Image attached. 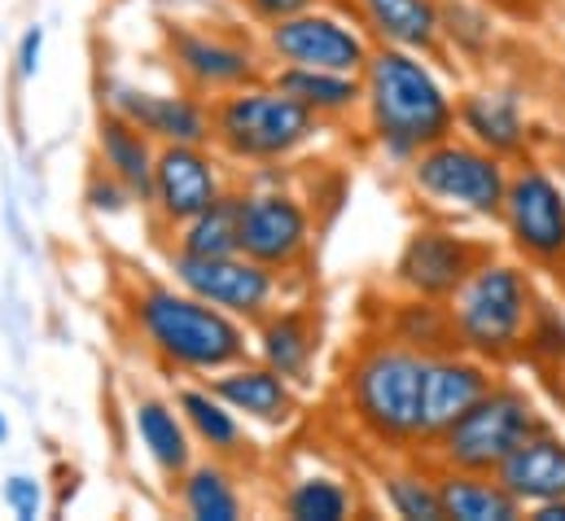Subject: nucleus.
<instances>
[{
	"label": "nucleus",
	"instance_id": "nucleus-32",
	"mask_svg": "<svg viewBox=\"0 0 565 521\" xmlns=\"http://www.w3.org/2000/svg\"><path fill=\"white\" fill-rule=\"evenodd\" d=\"M4 504L13 509V518L35 521L40 518V509H44V500H40V482H35V478L13 474V478L4 482Z\"/></svg>",
	"mask_w": 565,
	"mask_h": 521
},
{
	"label": "nucleus",
	"instance_id": "nucleus-13",
	"mask_svg": "<svg viewBox=\"0 0 565 521\" xmlns=\"http://www.w3.org/2000/svg\"><path fill=\"white\" fill-rule=\"evenodd\" d=\"M171 71L180 84L198 97H224L250 79H264L255 44L224 35V31H198V26H171L167 31Z\"/></svg>",
	"mask_w": 565,
	"mask_h": 521
},
{
	"label": "nucleus",
	"instance_id": "nucleus-11",
	"mask_svg": "<svg viewBox=\"0 0 565 521\" xmlns=\"http://www.w3.org/2000/svg\"><path fill=\"white\" fill-rule=\"evenodd\" d=\"M264 53L277 66H316V71L360 75L364 62H369V53H373V44L342 13H329V9L316 4V9H302L294 18L268 22Z\"/></svg>",
	"mask_w": 565,
	"mask_h": 521
},
{
	"label": "nucleus",
	"instance_id": "nucleus-21",
	"mask_svg": "<svg viewBox=\"0 0 565 521\" xmlns=\"http://www.w3.org/2000/svg\"><path fill=\"white\" fill-rule=\"evenodd\" d=\"M360 22L377 35V44L434 53L443 40V9L438 0H355Z\"/></svg>",
	"mask_w": 565,
	"mask_h": 521
},
{
	"label": "nucleus",
	"instance_id": "nucleus-35",
	"mask_svg": "<svg viewBox=\"0 0 565 521\" xmlns=\"http://www.w3.org/2000/svg\"><path fill=\"white\" fill-rule=\"evenodd\" d=\"M250 4V13L268 26V22H281V18H294V13H302V9H316L320 0H246Z\"/></svg>",
	"mask_w": 565,
	"mask_h": 521
},
{
	"label": "nucleus",
	"instance_id": "nucleus-23",
	"mask_svg": "<svg viewBox=\"0 0 565 521\" xmlns=\"http://www.w3.org/2000/svg\"><path fill=\"white\" fill-rule=\"evenodd\" d=\"M97 158H102V171H110L132 193V202H149L158 149L137 124H128L124 115L106 110L102 124H97Z\"/></svg>",
	"mask_w": 565,
	"mask_h": 521
},
{
	"label": "nucleus",
	"instance_id": "nucleus-20",
	"mask_svg": "<svg viewBox=\"0 0 565 521\" xmlns=\"http://www.w3.org/2000/svg\"><path fill=\"white\" fill-rule=\"evenodd\" d=\"M255 351L268 369H277L294 386H307L316 378L320 355V329L307 307H277L264 320H255Z\"/></svg>",
	"mask_w": 565,
	"mask_h": 521
},
{
	"label": "nucleus",
	"instance_id": "nucleus-30",
	"mask_svg": "<svg viewBox=\"0 0 565 521\" xmlns=\"http://www.w3.org/2000/svg\"><path fill=\"white\" fill-rule=\"evenodd\" d=\"M175 251L180 255H237V189L215 198L202 215L175 228Z\"/></svg>",
	"mask_w": 565,
	"mask_h": 521
},
{
	"label": "nucleus",
	"instance_id": "nucleus-36",
	"mask_svg": "<svg viewBox=\"0 0 565 521\" xmlns=\"http://www.w3.org/2000/svg\"><path fill=\"white\" fill-rule=\"evenodd\" d=\"M526 513H531V521H565V496L562 500H548V504H535Z\"/></svg>",
	"mask_w": 565,
	"mask_h": 521
},
{
	"label": "nucleus",
	"instance_id": "nucleus-38",
	"mask_svg": "<svg viewBox=\"0 0 565 521\" xmlns=\"http://www.w3.org/2000/svg\"><path fill=\"white\" fill-rule=\"evenodd\" d=\"M4 438H9V425H4V416H0V443H4Z\"/></svg>",
	"mask_w": 565,
	"mask_h": 521
},
{
	"label": "nucleus",
	"instance_id": "nucleus-28",
	"mask_svg": "<svg viewBox=\"0 0 565 521\" xmlns=\"http://www.w3.org/2000/svg\"><path fill=\"white\" fill-rule=\"evenodd\" d=\"M386 338L422 351V355H438V351H456V329L447 316V302L438 298H417L408 294L404 302H395V311L386 316Z\"/></svg>",
	"mask_w": 565,
	"mask_h": 521
},
{
	"label": "nucleus",
	"instance_id": "nucleus-37",
	"mask_svg": "<svg viewBox=\"0 0 565 521\" xmlns=\"http://www.w3.org/2000/svg\"><path fill=\"white\" fill-rule=\"evenodd\" d=\"M500 9H513V13H535V9H544V4H553V0H495Z\"/></svg>",
	"mask_w": 565,
	"mask_h": 521
},
{
	"label": "nucleus",
	"instance_id": "nucleus-1",
	"mask_svg": "<svg viewBox=\"0 0 565 521\" xmlns=\"http://www.w3.org/2000/svg\"><path fill=\"white\" fill-rule=\"evenodd\" d=\"M360 110L373 145L399 167L456 131V102L443 79L425 66L422 53L391 44H377L360 71Z\"/></svg>",
	"mask_w": 565,
	"mask_h": 521
},
{
	"label": "nucleus",
	"instance_id": "nucleus-7",
	"mask_svg": "<svg viewBox=\"0 0 565 521\" xmlns=\"http://www.w3.org/2000/svg\"><path fill=\"white\" fill-rule=\"evenodd\" d=\"M540 407L531 403V394L518 386H500L491 382L487 391L478 394L434 443L429 456L438 460V469H469V474H495L504 465V456L535 434Z\"/></svg>",
	"mask_w": 565,
	"mask_h": 521
},
{
	"label": "nucleus",
	"instance_id": "nucleus-10",
	"mask_svg": "<svg viewBox=\"0 0 565 521\" xmlns=\"http://www.w3.org/2000/svg\"><path fill=\"white\" fill-rule=\"evenodd\" d=\"M500 220L509 228L513 251L526 263L540 267L565 263V189L548 167L522 162L518 171H509Z\"/></svg>",
	"mask_w": 565,
	"mask_h": 521
},
{
	"label": "nucleus",
	"instance_id": "nucleus-6",
	"mask_svg": "<svg viewBox=\"0 0 565 521\" xmlns=\"http://www.w3.org/2000/svg\"><path fill=\"white\" fill-rule=\"evenodd\" d=\"M408 184L438 211L473 215V220H500V202L509 189V162L491 149L473 145L469 136H443L425 145L408 162Z\"/></svg>",
	"mask_w": 565,
	"mask_h": 521
},
{
	"label": "nucleus",
	"instance_id": "nucleus-22",
	"mask_svg": "<svg viewBox=\"0 0 565 521\" xmlns=\"http://www.w3.org/2000/svg\"><path fill=\"white\" fill-rule=\"evenodd\" d=\"M175 407L193 434V447H206L215 460H242L250 451L246 421L211 391V386H184L175 394Z\"/></svg>",
	"mask_w": 565,
	"mask_h": 521
},
{
	"label": "nucleus",
	"instance_id": "nucleus-9",
	"mask_svg": "<svg viewBox=\"0 0 565 521\" xmlns=\"http://www.w3.org/2000/svg\"><path fill=\"white\" fill-rule=\"evenodd\" d=\"M171 276L202 302L237 316L242 325L264 320L277 311L285 298V272H273L264 263L237 255H171Z\"/></svg>",
	"mask_w": 565,
	"mask_h": 521
},
{
	"label": "nucleus",
	"instance_id": "nucleus-17",
	"mask_svg": "<svg viewBox=\"0 0 565 521\" xmlns=\"http://www.w3.org/2000/svg\"><path fill=\"white\" fill-rule=\"evenodd\" d=\"M495 378H491V364L469 355V351H438V355H425V447L487 391Z\"/></svg>",
	"mask_w": 565,
	"mask_h": 521
},
{
	"label": "nucleus",
	"instance_id": "nucleus-12",
	"mask_svg": "<svg viewBox=\"0 0 565 521\" xmlns=\"http://www.w3.org/2000/svg\"><path fill=\"white\" fill-rule=\"evenodd\" d=\"M224 193H228L224 158L211 153V145H158L153 184H149V202L145 206H153L162 228L175 233L180 224L202 215Z\"/></svg>",
	"mask_w": 565,
	"mask_h": 521
},
{
	"label": "nucleus",
	"instance_id": "nucleus-2",
	"mask_svg": "<svg viewBox=\"0 0 565 521\" xmlns=\"http://www.w3.org/2000/svg\"><path fill=\"white\" fill-rule=\"evenodd\" d=\"M342 398L355 429L386 451L425 447V355L395 342L373 338L364 342L342 378Z\"/></svg>",
	"mask_w": 565,
	"mask_h": 521
},
{
	"label": "nucleus",
	"instance_id": "nucleus-33",
	"mask_svg": "<svg viewBox=\"0 0 565 521\" xmlns=\"http://www.w3.org/2000/svg\"><path fill=\"white\" fill-rule=\"evenodd\" d=\"M128 202H132V193H128L110 171H97V176L88 180V206H93V211L115 215V211H124Z\"/></svg>",
	"mask_w": 565,
	"mask_h": 521
},
{
	"label": "nucleus",
	"instance_id": "nucleus-5",
	"mask_svg": "<svg viewBox=\"0 0 565 521\" xmlns=\"http://www.w3.org/2000/svg\"><path fill=\"white\" fill-rule=\"evenodd\" d=\"M320 136V119L285 97L273 79H250L211 106V145L233 162L277 167Z\"/></svg>",
	"mask_w": 565,
	"mask_h": 521
},
{
	"label": "nucleus",
	"instance_id": "nucleus-31",
	"mask_svg": "<svg viewBox=\"0 0 565 521\" xmlns=\"http://www.w3.org/2000/svg\"><path fill=\"white\" fill-rule=\"evenodd\" d=\"M382 496L386 509L404 521H443V496H438V478L422 469H391L382 478Z\"/></svg>",
	"mask_w": 565,
	"mask_h": 521
},
{
	"label": "nucleus",
	"instance_id": "nucleus-29",
	"mask_svg": "<svg viewBox=\"0 0 565 521\" xmlns=\"http://www.w3.org/2000/svg\"><path fill=\"white\" fill-rule=\"evenodd\" d=\"M285 518L294 521H347L355 518V491L338 474H302L285 487Z\"/></svg>",
	"mask_w": 565,
	"mask_h": 521
},
{
	"label": "nucleus",
	"instance_id": "nucleus-26",
	"mask_svg": "<svg viewBox=\"0 0 565 521\" xmlns=\"http://www.w3.org/2000/svg\"><path fill=\"white\" fill-rule=\"evenodd\" d=\"M438 496H443V518H451V521H518L522 518V504L500 487L495 474L438 469Z\"/></svg>",
	"mask_w": 565,
	"mask_h": 521
},
{
	"label": "nucleus",
	"instance_id": "nucleus-25",
	"mask_svg": "<svg viewBox=\"0 0 565 521\" xmlns=\"http://www.w3.org/2000/svg\"><path fill=\"white\" fill-rule=\"evenodd\" d=\"M132 429L141 438L145 456L153 460V469L167 482H180V474L193 465V434H189L180 407H171L167 398H141L132 407Z\"/></svg>",
	"mask_w": 565,
	"mask_h": 521
},
{
	"label": "nucleus",
	"instance_id": "nucleus-24",
	"mask_svg": "<svg viewBox=\"0 0 565 521\" xmlns=\"http://www.w3.org/2000/svg\"><path fill=\"white\" fill-rule=\"evenodd\" d=\"M285 97H294L320 124H338L360 110V75L347 71H316V66H277L268 75Z\"/></svg>",
	"mask_w": 565,
	"mask_h": 521
},
{
	"label": "nucleus",
	"instance_id": "nucleus-27",
	"mask_svg": "<svg viewBox=\"0 0 565 521\" xmlns=\"http://www.w3.org/2000/svg\"><path fill=\"white\" fill-rule=\"evenodd\" d=\"M180 509L193 521H242L246 518V500L228 474L224 460H202L189 465L180 474Z\"/></svg>",
	"mask_w": 565,
	"mask_h": 521
},
{
	"label": "nucleus",
	"instance_id": "nucleus-3",
	"mask_svg": "<svg viewBox=\"0 0 565 521\" xmlns=\"http://www.w3.org/2000/svg\"><path fill=\"white\" fill-rule=\"evenodd\" d=\"M132 325L141 342L171 369L180 373H220L250 355L246 325L184 285H145L132 298Z\"/></svg>",
	"mask_w": 565,
	"mask_h": 521
},
{
	"label": "nucleus",
	"instance_id": "nucleus-14",
	"mask_svg": "<svg viewBox=\"0 0 565 521\" xmlns=\"http://www.w3.org/2000/svg\"><path fill=\"white\" fill-rule=\"evenodd\" d=\"M482 255H487V251H482L478 242H469L465 233L425 224V228H417V233L404 242L391 280H395L404 294L447 302V294L469 276V267L482 259Z\"/></svg>",
	"mask_w": 565,
	"mask_h": 521
},
{
	"label": "nucleus",
	"instance_id": "nucleus-4",
	"mask_svg": "<svg viewBox=\"0 0 565 521\" xmlns=\"http://www.w3.org/2000/svg\"><path fill=\"white\" fill-rule=\"evenodd\" d=\"M447 316L460 351L500 364L526 351L531 325L540 316V298L522 263L482 255L469 267V276L447 294Z\"/></svg>",
	"mask_w": 565,
	"mask_h": 521
},
{
	"label": "nucleus",
	"instance_id": "nucleus-8",
	"mask_svg": "<svg viewBox=\"0 0 565 521\" xmlns=\"http://www.w3.org/2000/svg\"><path fill=\"white\" fill-rule=\"evenodd\" d=\"M316 224L298 193L281 184H250L237 189V251L273 272L294 276L311 259Z\"/></svg>",
	"mask_w": 565,
	"mask_h": 521
},
{
	"label": "nucleus",
	"instance_id": "nucleus-16",
	"mask_svg": "<svg viewBox=\"0 0 565 521\" xmlns=\"http://www.w3.org/2000/svg\"><path fill=\"white\" fill-rule=\"evenodd\" d=\"M206 386L220 394L242 421H255V425H268V429H281L298 416V386L289 378H281L277 369H268L264 360H250V355L211 373Z\"/></svg>",
	"mask_w": 565,
	"mask_h": 521
},
{
	"label": "nucleus",
	"instance_id": "nucleus-19",
	"mask_svg": "<svg viewBox=\"0 0 565 521\" xmlns=\"http://www.w3.org/2000/svg\"><path fill=\"white\" fill-rule=\"evenodd\" d=\"M456 128L460 136H469L473 145L491 149L495 158H518L531 140V119H526V106L513 88H478V93H465L456 102Z\"/></svg>",
	"mask_w": 565,
	"mask_h": 521
},
{
	"label": "nucleus",
	"instance_id": "nucleus-18",
	"mask_svg": "<svg viewBox=\"0 0 565 521\" xmlns=\"http://www.w3.org/2000/svg\"><path fill=\"white\" fill-rule=\"evenodd\" d=\"M500 487L526 509L535 504H548V500H562L565 496V438L553 434L548 425H540L535 434H526L509 456L504 465L495 469Z\"/></svg>",
	"mask_w": 565,
	"mask_h": 521
},
{
	"label": "nucleus",
	"instance_id": "nucleus-15",
	"mask_svg": "<svg viewBox=\"0 0 565 521\" xmlns=\"http://www.w3.org/2000/svg\"><path fill=\"white\" fill-rule=\"evenodd\" d=\"M110 110L153 140V145H211V106L198 93H149L132 84L110 88Z\"/></svg>",
	"mask_w": 565,
	"mask_h": 521
},
{
	"label": "nucleus",
	"instance_id": "nucleus-34",
	"mask_svg": "<svg viewBox=\"0 0 565 521\" xmlns=\"http://www.w3.org/2000/svg\"><path fill=\"white\" fill-rule=\"evenodd\" d=\"M40 53H44V26H26L22 40H18V75L22 79H35Z\"/></svg>",
	"mask_w": 565,
	"mask_h": 521
}]
</instances>
